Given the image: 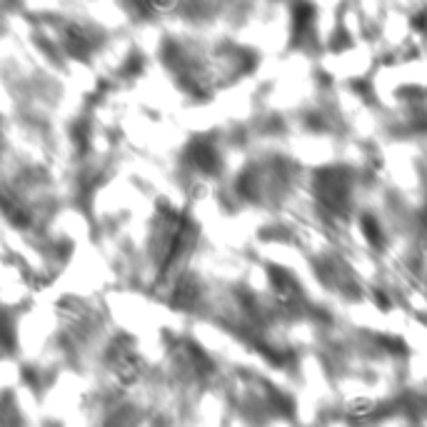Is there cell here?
<instances>
[{
	"instance_id": "3",
	"label": "cell",
	"mask_w": 427,
	"mask_h": 427,
	"mask_svg": "<svg viewBox=\"0 0 427 427\" xmlns=\"http://www.w3.org/2000/svg\"><path fill=\"white\" fill-rule=\"evenodd\" d=\"M373 300L377 303L380 310H390V305H392V303H390V297H387L382 290H373Z\"/></svg>"
},
{
	"instance_id": "2",
	"label": "cell",
	"mask_w": 427,
	"mask_h": 427,
	"mask_svg": "<svg viewBox=\"0 0 427 427\" xmlns=\"http://www.w3.org/2000/svg\"><path fill=\"white\" fill-rule=\"evenodd\" d=\"M362 230H365V237H368V243L373 245V248H380V245H382V232H380L373 215H365V218H362Z\"/></svg>"
},
{
	"instance_id": "1",
	"label": "cell",
	"mask_w": 427,
	"mask_h": 427,
	"mask_svg": "<svg viewBox=\"0 0 427 427\" xmlns=\"http://www.w3.org/2000/svg\"><path fill=\"white\" fill-rule=\"evenodd\" d=\"M375 410H377V403L373 398H368V395H357V398H350L345 403V412L352 420H365V417L373 415Z\"/></svg>"
}]
</instances>
